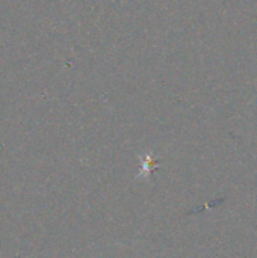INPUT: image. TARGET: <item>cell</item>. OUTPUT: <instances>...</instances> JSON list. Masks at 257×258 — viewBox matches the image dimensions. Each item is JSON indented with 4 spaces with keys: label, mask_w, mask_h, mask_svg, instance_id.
Wrapping results in <instances>:
<instances>
[{
    "label": "cell",
    "mask_w": 257,
    "mask_h": 258,
    "mask_svg": "<svg viewBox=\"0 0 257 258\" xmlns=\"http://www.w3.org/2000/svg\"><path fill=\"white\" fill-rule=\"evenodd\" d=\"M153 168H156V160L151 157V156H147V157H142V169H141V172H139V178H145V180H148V177H150V172H151V169Z\"/></svg>",
    "instance_id": "obj_1"
}]
</instances>
